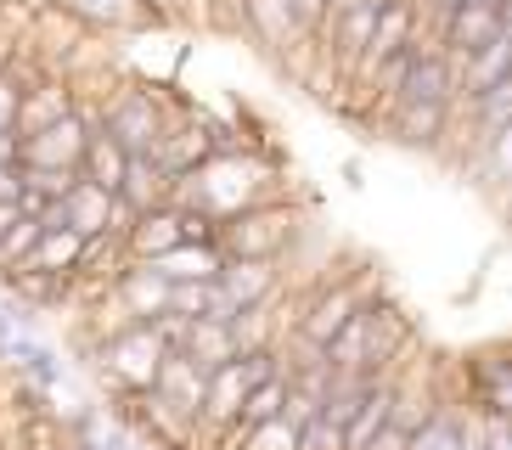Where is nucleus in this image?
<instances>
[{
    "label": "nucleus",
    "mask_w": 512,
    "mask_h": 450,
    "mask_svg": "<svg viewBox=\"0 0 512 450\" xmlns=\"http://www.w3.org/2000/svg\"><path fill=\"white\" fill-rule=\"evenodd\" d=\"M271 197H276V164L271 158H259L254 147H220L197 169L175 175L169 203L197 214V220L220 225V220H231V214L254 209V203H271Z\"/></svg>",
    "instance_id": "f257e3e1"
},
{
    "label": "nucleus",
    "mask_w": 512,
    "mask_h": 450,
    "mask_svg": "<svg viewBox=\"0 0 512 450\" xmlns=\"http://www.w3.org/2000/svg\"><path fill=\"white\" fill-rule=\"evenodd\" d=\"M85 355H91L96 377H102L113 394H147L158 366H164V338L152 321H119V327H102L85 338Z\"/></svg>",
    "instance_id": "f03ea898"
},
{
    "label": "nucleus",
    "mask_w": 512,
    "mask_h": 450,
    "mask_svg": "<svg viewBox=\"0 0 512 450\" xmlns=\"http://www.w3.org/2000/svg\"><path fill=\"white\" fill-rule=\"evenodd\" d=\"M79 113H85V107H79ZM85 119H91L107 141H119L124 158H152L158 141H164V130L181 119V113H169L164 96L152 85H124V90H113L96 113H85Z\"/></svg>",
    "instance_id": "7ed1b4c3"
},
{
    "label": "nucleus",
    "mask_w": 512,
    "mask_h": 450,
    "mask_svg": "<svg viewBox=\"0 0 512 450\" xmlns=\"http://www.w3.org/2000/svg\"><path fill=\"white\" fill-rule=\"evenodd\" d=\"M293 237H299V209L282 203V197L254 203V209H242V214H231V220L214 225L220 259H271V265H282V254L293 248Z\"/></svg>",
    "instance_id": "20e7f679"
},
{
    "label": "nucleus",
    "mask_w": 512,
    "mask_h": 450,
    "mask_svg": "<svg viewBox=\"0 0 512 450\" xmlns=\"http://www.w3.org/2000/svg\"><path fill=\"white\" fill-rule=\"evenodd\" d=\"M366 299H377V276H372V270H361V276H338V282H321L316 293L299 304V315H293V338L327 349L332 332L344 327Z\"/></svg>",
    "instance_id": "39448f33"
},
{
    "label": "nucleus",
    "mask_w": 512,
    "mask_h": 450,
    "mask_svg": "<svg viewBox=\"0 0 512 450\" xmlns=\"http://www.w3.org/2000/svg\"><path fill=\"white\" fill-rule=\"evenodd\" d=\"M40 225H68L74 237L96 242V237H124L130 209H124L119 197H107V192H96V186H85V180H74V186H68V197H62V203H51V209L40 214Z\"/></svg>",
    "instance_id": "423d86ee"
},
{
    "label": "nucleus",
    "mask_w": 512,
    "mask_h": 450,
    "mask_svg": "<svg viewBox=\"0 0 512 450\" xmlns=\"http://www.w3.org/2000/svg\"><path fill=\"white\" fill-rule=\"evenodd\" d=\"M85 141H91V119L74 107V113H62V119L46 124V130L17 135V164L23 169H74L79 175V152H85Z\"/></svg>",
    "instance_id": "0eeeda50"
},
{
    "label": "nucleus",
    "mask_w": 512,
    "mask_h": 450,
    "mask_svg": "<svg viewBox=\"0 0 512 450\" xmlns=\"http://www.w3.org/2000/svg\"><path fill=\"white\" fill-rule=\"evenodd\" d=\"M361 321H366V372H394V366L411 355V344H417L411 315L400 310L394 299L377 293V299L361 310Z\"/></svg>",
    "instance_id": "6e6552de"
},
{
    "label": "nucleus",
    "mask_w": 512,
    "mask_h": 450,
    "mask_svg": "<svg viewBox=\"0 0 512 450\" xmlns=\"http://www.w3.org/2000/svg\"><path fill=\"white\" fill-rule=\"evenodd\" d=\"M507 34V12H496V6H479V0H462L456 12H445L434 23V40L439 51L451 62H467L473 51H484L490 40H501Z\"/></svg>",
    "instance_id": "1a4fd4ad"
},
{
    "label": "nucleus",
    "mask_w": 512,
    "mask_h": 450,
    "mask_svg": "<svg viewBox=\"0 0 512 450\" xmlns=\"http://www.w3.org/2000/svg\"><path fill=\"white\" fill-rule=\"evenodd\" d=\"M107 299L119 304L124 321H158V315H169V282L141 259H124L113 270V282H107Z\"/></svg>",
    "instance_id": "9d476101"
},
{
    "label": "nucleus",
    "mask_w": 512,
    "mask_h": 450,
    "mask_svg": "<svg viewBox=\"0 0 512 450\" xmlns=\"http://www.w3.org/2000/svg\"><path fill=\"white\" fill-rule=\"evenodd\" d=\"M214 287L226 293L231 310H259V304H271L282 293V265H271V259H226Z\"/></svg>",
    "instance_id": "9b49d317"
},
{
    "label": "nucleus",
    "mask_w": 512,
    "mask_h": 450,
    "mask_svg": "<svg viewBox=\"0 0 512 450\" xmlns=\"http://www.w3.org/2000/svg\"><path fill=\"white\" fill-rule=\"evenodd\" d=\"M91 34H147L158 29V17L147 12V0H51Z\"/></svg>",
    "instance_id": "f8f14e48"
},
{
    "label": "nucleus",
    "mask_w": 512,
    "mask_h": 450,
    "mask_svg": "<svg viewBox=\"0 0 512 450\" xmlns=\"http://www.w3.org/2000/svg\"><path fill=\"white\" fill-rule=\"evenodd\" d=\"M74 85H68V74H29L23 79V102H17V135H34L46 130V124H57L62 113H74Z\"/></svg>",
    "instance_id": "ddd939ff"
},
{
    "label": "nucleus",
    "mask_w": 512,
    "mask_h": 450,
    "mask_svg": "<svg viewBox=\"0 0 512 450\" xmlns=\"http://www.w3.org/2000/svg\"><path fill=\"white\" fill-rule=\"evenodd\" d=\"M124 259H158L169 254L175 242H186V220L175 203H164V209H147V214H130V225H124Z\"/></svg>",
    "instance_id": "4468645a"
},
{
    "label": "nucleus",
    "mask_w": 512,
    "mask_h": 450,
    "mask_svg": "<svg viewBox=\"0 0 512 450\" xmlns=\"http://www.w3.org/2000/svg\"><path fill=\"white\" fill-rule=\"evenodd\" d=\"M389 135L400 147H445V135H451V107L394 102L389 107Z\"/></svg>",
    "instance_id": "2eb2a0df"
},
{
    "label": "nucleus",
    "mask_w": 512,
    "mask_h": 450,
    "mask_svg": "<svg viewBox=\"0 0 512 450\" xmlns=\"http://www.w3.org/2000/svg\"><path fill=\"white\" fill-rule=\"evenodd\" d=\"M141 265H147V270H158V276H164V282L175 287V282H214L226 259H220V248H214V242H175L169 254L141 259Z\"/></svg>",
    "instance_id": "dca6fc26"
},
{
    "label": "nucleus",
    "mask_w": 512,
    "mask_h": 450,
    "mask_svg": "<svg viewBox=\"0 0 512 450\" xmlns=\"http://www.w3.org/2000/svg\"><path fill=\"white\" fill-rule=\"evenodd\" d=\"M203 377L186 355H164V366H158V377H152V394L169 405V411H181L186 422H197V405H203Z\"/></svg>",
    "instance_id": "f3484780"
},
{
    "label": "nucleus",
    "mask_w": 512,
    "mask_h": 450,
    "mask_svg": "<svg viewBox=\"0 0 512 450\" xmlns=\"http://www.w3.org/2000/svg\"><path fill=\"white\" fill-rule=\"evenodd\" d=\"M169 192H175V175H164L158 158H130L124 164V180H119V203L130 214H147V209H164Z\"/></svg>",
    "instance_id": "a211bd4d"
},
{
    "label": "nucleus",
    "mask_w": 512,
    "mask_h": 450,
    "mask_svg": "<svg viewBox=\"0 0 512 450\" xmlns=\"http://www.w3.org/2000/svg\"><path fill=\"white\" fill-rule=\"evenodd\" d=\"M79 259H85V237H74L68 225H40V242L29 248V259H23V265L46 270V276H57V282H74Z\"/></svg>",
    "instance_id": "6ab92c4d"
},
{
    "label": "nucleus",
    "mask_w": 512,
    "mask_h": 450,
    "mask_svg": "<svg viewBox=\"0 0 512 450\" xmlns=\"http://www.w3.org/2000/svg\"><path fill=\"white\" fill-rule=\"evenodd\" d=\"M124 147L119 141H107L102 130L91 124V141H85V152H79V180L85 186H96V192H107V197H119V180H124Z\"/></svg>",
    "instance_id": "aec40b11"
},
{
    "label": "nucleus",
    "mask_w": 512,
    "mask_h": 450,
    "mask_svg": "<svg viewBox=\"0 0 512 450\" xmlns=\"http://www.w3.org/2000/svg\"><path fill=\"white\" fill-rule=\"evenodd\" d=\"M175 355H186L197 372H214L220 360L237 355V338H231L226 321H186V332H181V344H175Z\"/></svg>",
    "instance_id": "412c9836"
},
{
    "label": "nucleus",
    "mask_w": 512,
    "mask_h": 450,
    "mask_svg": "<svg viewBox=\"0 0 512 450\" xmlns=\"http://www.w3.org/2000/svg\"><path fill=\"white\" fill-rule=\"evenodd\" d=\"M282 405H287V377H282V372H271L265 383H254V389L242 394L231 434H242V428H259V422H271V417H282ZM220 439H226V434H220Z\"/></svg>",
    "instance_id": "4be33fe9"
},
{
    "label": "nucleus",
    "mask_w": 512,
    "mask_h": 450,
    "mask_svg": "<svg viewBox=\"0 0 512 450\" xmlns=\"http://www.w3.org/2000/svg\"><path fill=\"white\" fill-rule=\"evenodd\" d=\"M462 422H467V411L456 400H445L417 434H406V450H462Z\"/></svg>",
    "instance_id": "5701e85b"
},
{
    "label": "nucleus",
    "mask_w": 512,
    "mask_h": 450,
    "mask_svg": "<svg viewBox=\"0 0 512 450\" xmlns=\"http://www.w3.org/2000/svg\"><path fill=\"white\" fill-rule=\"evenodd\" d=\"M34 242H40V220H29V214H17V220L6 225V237H0V270L23 265Z\"/></svg>",
    "instance_id": "b1692460"
},
{
    "label": "nucleus",
    "mask_w": 512,
    "mask_h": 450,
    "mask_svg": "<svg viewBox=\"0 0 512 450\" xmlns=\"http://www.w3.org/2000/svg\"><path fill=\"white\" fill-rule=\"evenodd\" d=\"M299 450H349V445H344V428L316 411L310 422H299Z\"/></svg>",
    "instance_id": "393cba45"
},
{
    "label": "nucleus",
    "mask_w": 512,
    "mask_h": 450,
    "mask_svg": "<svg viewBox=\"0 0 512 450\" xmlns=\"http://www.w3.org/2000/svg\"><path fill=\"white\" fill-rule=\"evenodd\" d=\"M23 79H29V68H6V74H0V135H17V102H23Z\"/></svg>",
    "instance_id": "a878e982"
},
{
    "label": "nucleus",
    "mask_w": 512,
    "mask_h": 450,
    "mask_svg": "<svg viewBox=\"0 0 512 450\" xmlns=\"http://www.w3.org/2000/svg\"><path fill=\"white\" fill-rule=\"evenodd\" d=\"M17 197H23V169H0V209H6V203H12L17 209Z\"/></svg>",
    "instance_id": "bb28decb"
},
{
    "label": "nucleus",
    "mask_w": 512,
    "mask_h": 450,
    "mask_svg": "<svg viewBox=\"0 0 512 450\" xmlns=\"http://www.w3.org/2000/svg\"><path fill=\"white\" fill-rule=\"evenodd\" d=\"M361 450H406V434H400V428H377Z\"/></svg>",
    "instance_id": "cd10ccee"
},
{
    "label": "nucleus",
    "mask_w": 512,
    "mask_h": 450,
    "mask_svg": "<svg viewBox=\"0 0 512 450\" xmlns=\"http://www.w3.org/2000/svg\"><path fill=\"white\" fill-rule=\"evenodd\" d=\"M411 6H417V17L428 12V17H434V23H439V17H445V12H456L462 0H411Z\"/></svg>",
    "instance_id": "c85d7f7f"
},
{
    "label": "nucleus",
    "mask_w": 512,
    "mask_h": 450,
    "mask_svg": "<svg viewBox=\"0 0 512 450\" xmlns=\"http://www.w3.org/2000/svg\"><path fill=\"white\" fill-rule=\"evenodd\" d=\"M17 164V135H0V169Z\"/></svg>",
    "instance_id": "c756f323"
}]
</instances>
